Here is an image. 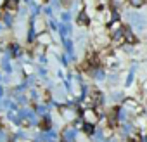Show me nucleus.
I'll use <instances>...</instances> for the list:
<instances>
[{
	"label": "nucleus",
	"instance_id": "f8f14e48",
	"mask_svg": "<svg viewBox=\"0 0 147 142\" xmlns=\"http://www.w3.org/2000/svg\"><path fill=\"white\" fill-rule=\"evenodd\" d=\"M38 40H40V42H42V43H45V42H49V40H50V38H49V37H47V35H45V33H42V37H40V38H38Z\"/></svg>",
	"mask_w": 147,
	"mask_h": 142
},
{
	"label": "nucleus",
	"instance_id": "7ed1b4c3",
	"mask_svg": "<svg viewBox=\"0 0 147 142\" xmlns=\"http://www.w3.org/2000/svg\"><path fill=\"white\" fill-rule=\"evenodd\" d=\"M125 108H126L128 111L135 113V114H138V113L142 111V108H140V106H138V104H137L133 99H126V101H125Z\"/></svg>",
	"mask_w": 147,
	"mask_h": 142
},
{
	"label": "nucleus",
	"instance_id": "f03ea898",
	"mask_svg": "<svg viewBox=\"0 0 147 142\" xmlns=\"http://www.w3.org/2000/svg\"><path fill=\"white\" fill-rule=\"evenodd\" d=\"M119 33H123V26H121V23H119L118 19H114V21L109 24V35L114 38V37L119 35Z\"/></svg>",
	"mask_w": 147,
	"mask_h": 142
},
{
	"label": "nucleus",
	"instance_id": "20e7f679",
	"mask_svg": "<svg viewBox=\"0 0 147 142\" xmlns=\"http://www.w3.org/2000/svg\"><path fill=\"white\" fill-rule=\"evenodd\" d=\"M75 137H76V132L73 130V128H66V130H64V139H66V140H73Z\"/></svg>",
	"mask_w": 147,
	"mask_h": 142
},
{
	"label": "nucleus",
	"instance_id": "ddd939ff",
	"mask_svg": "<svg viewBox=\"0 0 147 142\" xmlns=\"http://www.w3.org/2000/svg\"><path fill=\"white\" fill-rule=\"evenodd\" d=\"M85 132L87 133H92V125H85Z\"/></svg>",
	"mask_w": 147,
	"mask_h": 142
},
{
	"label": "nucleus",
	"instance_id": "423d86ee",
	"mask_svg": "<svg viewBox=\"0 0 147 142\" xmlns=\"http://www.w3.org/2000/svg\"><path fill=\"white\" fill-rule=\"evenodd\" d=\"M125 2H126V0H111V5H113L114 9H119V7L125 5Z\"/></svg>",
	"mask_w": 147,
	"mask_h": 142
},
{
	"label": "nucleus",
	"instance_id": "4468645a",
	"mask_svg": "<svg viewBox=\"0 0 147 142\" xmlns=\"http://www.w3.org/2000/svg\"><path fill=\"white\" fill-rule=\"evenodd\" d=\"M14 142H28V140H24V139H16Z\"/></svg>",
	"mask_w": 147,
	"mask_h": 142
},
{
	"label": "nucleus",
	"instance_id": "0eeeda50",
	"mask_svg": "<svg viewBox=\"0 0 147 142\" xmlns=\"http://www.w3.org/2000/svg\"><path fill=\"white\" fill-rule=\"evenodd\" d=\"M78 23H80V24H87V23H88V18H87V12H82V14L78 16Z\"/></svg>",
	"mask_w": 147,
	"mask_h": 142
},
{
	"label": "nucleus",
	"instance_id": "6e6552de",
	"mask_svg": "<svg viewBox=\"0 0 147 142\" xmlns=\"http://www.w3.org/2000/svg\"><path fill=\"white\" fill-rule=\"evenodd\" d=\"M130 5L135 7V9H138V7L144 5V0H130Z\"/></svg>",
	"mask_w": 147,
	"mask_h": 142
},
{
	"label": "nucleus",
	"instance_id": "9b49d317",
	"mask_svg": "<svg viewBox=\"0 0 147 142\" xmlns=\"http://www.w3.org/2000/svg\"><path fill=\"white\" fill-rule=\"evenodd\" d=\"M5 140H7V133L0 130V142H5Z\"/></svg>",
	"mask_w": 147,
	"mask_h": 142
},
{
	"label": "nucleus",
	"instance_id": "9d476101",
	"mask_svg": "<svg viewBox=\"0 0 147 142\" xmlns=\"http://www.w3.org/2000/svg\"><path fill=\"white\" fill-rule=\"evenodd\" d=\"M85 4H87L88 7H92V9H95V7H97V0H85Z\"/></svg>",
	"mask_w": 147,
	"mask_h": 142
},
{
	"label": "nucleus",
	"instance_id": "1a4fd4ad",
	"mask_svg": "<svg viewBox=\"0 0 147 142\" xmlns=\"http://www.w3.org/2000/svg\"><path fill=\"white\" fill-rule=\"evenodd\" d=\"M125 40H126V42H130V43H133V42H135V37H133L130 31H125Z\"/></svg>",
	"mask_w": 147,
	"mask_h": 142
},
{
	"label": "nucleus",
	"instance_id": "39448f33",
	"mask_svg": "<svg viewBox=\"0 0 147 142\" xmlns=\"http://www.w3.org/2000/svg\"><path fill=\"white\" fill-rule=\"evenodd\" d=\"M18 5H19V2H18V0H5V9H9V11H14V9H18Z\"/></svg>",
	"mask_w": 147,
	"mask_h": 142
},
{
	"label": "nucleus",
	"instance_id": "f257e3e1",
	"mask_svg": "<svg viewBox=\"0 0 147 142\" xmlns=\"http://www.w3.org/2000/svg\"><path fill=\"white\" fill-rule=\"evenodd\" d=\"M82 116H83L85 123H87V125H92V126H94V125L97 123V120H99V116H97V111H95V109H92V108L85 109Z\"/></svg>",
	"mask_w": 147,
	"mask_h": 142
}]
</instances>
